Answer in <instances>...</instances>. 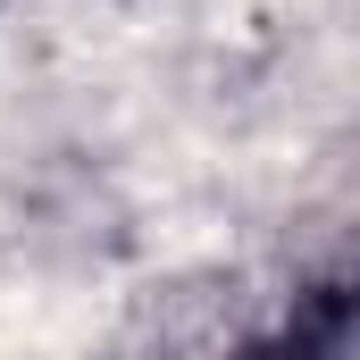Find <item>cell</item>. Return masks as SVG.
I'll return each instance as SVG.
<instances>
[{
    "instance_id": "1",
    "label": "cell",
    "mask_w": 360,
    "mask_h": 360,
    "mask_svg": "<svg viewBox=\"0 0 360 360\" xmlns=\"http://www.w3.org/2000/svg\"><path fill=\"white\" fill-rule=\"evenodd\" d=\"M226 360H360V276L310 285L276 327H260L252 344H235Z\"/></svg>"
}]
</instances>
